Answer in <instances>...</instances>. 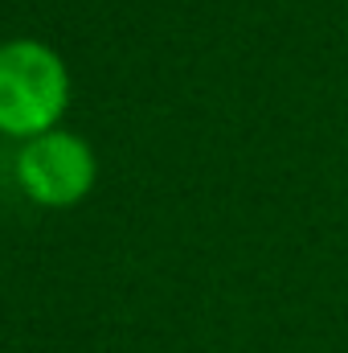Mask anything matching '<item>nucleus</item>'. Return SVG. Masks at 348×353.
I'll use <instances>...</instances> for the list:
<instances>
[{
	"label": "nucleus",
	"instance_id": "nucleus-1",
	"mask_svg": "<svg viewBox=\"0 0 348 353\" xmlns=\"http://www.w3.org/2000/svg\"><path fill=\"white\" fill-rule=\"evenodd\" d=\"M70 79L54 50L41 41L0 46V132L8 136H45L66 111Z\"/></svg>",
	"mask_w": 348,
	"mask_h": 353
},
{
	"label": "nucleus",
	"instance_id": "nucleus-2",
	"mask_svg": "<svg viewBox=\"0 0 348 353\" xmlns=\"http://www.w3.org/2000/svg\"><path fill=\"white\" fill-rule=\"evenodd\" d=\"M17 176L25 193L41 205H74L94 185V152L87 140L70 132H45L33 136L17 161Z\"/></svg>",
	"mask_w": 348,
	"mask_h": 353
}]
</instances>
